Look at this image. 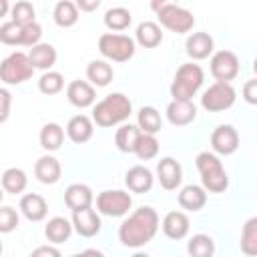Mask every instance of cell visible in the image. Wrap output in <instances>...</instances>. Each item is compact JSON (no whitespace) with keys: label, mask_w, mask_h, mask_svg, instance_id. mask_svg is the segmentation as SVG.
<instances>
[{"label":"cell","mask_w":257,"mask_h":257,"mask_svg":"<svg viewBox=\"0 0 257 257\" xmlns=\"http://www.w3.org/2000/svg\"><path fill=\"white\" fill-rule=\"evenodd\" d=\"M159 231V215L153 207L135 209L118 227V241L124 247L139 249L147 245Z\"/></svg>","instance_id":"6da1fadb"},{"label":"cell","mask_w":257,"mask_h":257,"mask_svg":"<svg viewBox=\"0 0 257 257\" xmlns=\"http://www.w3.org/2000/svg\"><path fill=\"white\" fill-rule=\"evenodd\" d=\"M133 112V102L122 92L106 94L100 102L92 106V122L96 126L108 128L114 124H122Z\"/></svg>","instance_id":"7a4b0ae2"},{"label":"cell","mask_w":257,"mask_h":257,"mask_svg":"<svg viewBox=\"0 0 257 257\" xmlns=\"http://www.w3.org/2000/svg\"><path fill=\"white\" fill-rule=\"evenodd\" d=\"M195 165L201 173V187L209 193H223L229 187V177L225 173V167L221 159L215 153L203 151L197 155Z\"/></svg>","instance_id":"3957f363"},{"label":"cell","mask_w":257,"mask_h":257,"mask_svg":"<svg viewBox=\"0 0 257 257\" xmlns=\"http://www.w3.org/2000/svg\"><path fill=\"white\" fill-rule=\"evenodd\" d=\"M205 72L195 62H185L175 72V78L171 82V96L173 100H193L197 90L203 86Z\"/></svg>","instance_id":"277c9868"},{"label":"cell","mask_w":257,"mask_h":257,"mask_svg":"<svg viewBox=\"0 0 257 257\" xmlns=\"http://www.w3.org/2000/svg\"><path fill=\"white\" fill-rule=\"evenodd\" d=\"M98 50L104 58L112 62H126L135 54V40L126 34L104 32L98 38Z\"/></svg>","instance_id":"5b68a950"},{"label":"cell","mask_w":257,"mask_h":257,"mask_svg":"<svg viewBox=\"0 0 257 257\" xmlns=\"http://www.w3.org/2000/svg\"><path fill=\"white\" fill-rule=\"evenodd\" d=\"M157 18H159L161 26H165L167 30L177 32V34H185L195 26V16L187 8H183L179 4H171V2H163L157 8Z\"/></svg>","instance_id":"8992f818"},{"label":"cell","mask_w":257,"mask_h":257,"mask_svg":"<svg viewBox=\"0 0 257 257\" xmlns=\"http://www.w3.org/2000/svg\"><path fill=\"white\" fill-rule=\"evenodd\" d=\"M34 68L24 52H12L0 62V80L6 84H22L30 80Z\"/></svg>","instance_id":"52a82bcc"},{"label":"cell","mask_w":257,"mask_h":257,"mask_svg":"<svg viewBox=\"0 0 257 257\" xmlns=\"http://www.w3.org/2000/svg\"><path fill=\"white\" fill-rule=\"evenodd\" d=\"M237 92L229 82H213L201 96V106L209 112H221L235 104Z\"/></svg>","instance_id":"ba28073f"},{"label":"cell","mask_w":257,"mask_h":257,"mask_svg":"<svg viewBox=\"0 0 257 257\" xmlns=\"http://www.w3.org/2000/svg\"><path fill=\"white\" fill-rule=\"evenodd\" d=\"M133 207V197L120 189H108L98 193L96 197V211L106 217H124Z\"/></svg>","instance_id":"9c48e42d"},{"label":"cell","mask_w":257,"mask_h":257,"mask_svg":"<svg viewBox=\"0 0 257 257\" xmlns=\"http://www.w3.org/2000/svg\"><path fill=\"white\" fill-rule=\"evenodd\" d=\"M211 74L215 82H229L239 74V56L233 50H219L211 56Z\"/></svg>","instance_id":"30bf717a"},{"label":"cell","mask_w":257,"mask_h":257,"mask_svg":"<svg viewBox=\"0 0 257 257\" xmlns=\"http://www.w3.org/2000/svg\"><path fill=\"white\" fill-rule=\"evenodd\" d=\"M211 149L217 155H233L239 149V133L231 124H219L211 133Z\"/></svg>","instance_id":"8fae6325"},{"label":"cell","mask_w":257,"mask_h":257,"mask_svg":"<svg viewBox=\"0 0 257 257\" xmlns=\"http://www.w3.org/2000/svg\"><path fill=\"white\" fill-rule=\"evenodd\" d=\"M157 179L165 191H175L183 181V169L173 157H165L157 163Z\"/></svg>","instance_id":"7c38bea8"},{"label":"cell","mask_w":257,"mask_h":257,"mask_svg":"<svg viewBox=\"0 0 257 257\" xmlns=\"http://www.w3.org/2000/svg\"><path fill=\"white\" fill-rule=\"evenodd\" d=\"M70 223H72V229L80 237H94L102 227L100 217L92 207L80 209V211H72V221Z\"/></svg>","instance_id":"4fadbf2b"},{"label":"cell","mask_w":257,"mask_h":257,"mask_svg":"<svg viewBox=\"0 0 257 257\" xmlns=\"http://www.w3.org/2000/svg\"><path fill=\"white\" fill-rule=\"evenodd\" d=\"M66 98H68V102L72 106L86 108V106H92L94 104L96 92H94V86L88 84L86 80H72L66 86Z\"/></svg>","instance_id":"5bb4252c"},{"label":"cell","mask_w":257,"mask_h":257,"mask_svg":"<svg viewBox=\"0 0 257 257\" xmlns=\"http://www.w3.org/2000/svg\"><path fill=\"white\" fill-rule=\"evenodd\" d=\"M92 201H94L92 191H90V187L84 185V183H72V185H68L66 191H64V203H66V207H68L70 211L88 209V207H92Z\"/></svg>","instance_id":"9a60e30c"},{"label":"cell","mask_w":257,"mask_h":257,"mask_svg":"<svg viewBox=\"0 0 257 257\" xmlns=\"http://www.w3.org/2000/svg\"><path fill=\"white\" fill-rule=\"evenodd\" d=\"M167 118L175 126L191 124L197 118V106L193 100H171L167 106Z\"/></svg>","instance_id":"2e32d148"},{"label":"cell","mask_w":257,"mask_h":257,"mask_svg":"<svg viewBox=\"0 0 257 257\" xmlns=\"http://www.w3.org/2000/svg\"><path fill=\"white\" fill-rule=\"evenodd\" d=\"M20 211H22V215L28 221L38 223V221L46 219V215H48V203L38 193H26L20 199Z\"/></svg>","instance_id":"e0dca14e"},{"label":"cell","mask_w":257,"mask_h":257,"mask_svg":"<svg viewBox=\"0 0 257 257\" xmlns=\"http://www.w3.org/2000/svg\"><path fill=\"white\" fill-rule=\"evenodd\" d=\"M161 227H163V233H165L169 239L179 241V239L187 237L191 223H189L187 213H183V211H169V213L165 215Z\"/></svg>","instance_id":"ac0fdd59"},{"label":"cell","mask_w":257,"mask_h":257,"mask_svg":"<svg viewBox=\"0 0 257 257\" xmlns=\"http://www.w3.org/2000/svg\"><path fill=\"white\" fill-rule=\"evenodd\" d=\"M92 133H94V122L86 114H74L66 124V135L76 145H82V143L90 141Z\"/></svg>","instance_id":"d6986e66"},{"label":"cell","mask_w":257,"mask_h":257,"mask_svg":"<svg viewBox=\"0 0 257 257\" xmlns=\"http://www.w3.org/2000/svg\"><path fill=\"white\" fill-rule=\"evenodd\" d=\"M34 175H36V179H38L40 183H44V185H54V183L60 179V175H62V167H60V163H58L56 157H52V155H42V157L34 163Z\"/></svg>","instance_id":"ffe728a7"},{"label":"cell","mask_w":257,"mask_h":257,"mask_svg":"<svg viewBox=\"0 0 257 257\" xmlns=\"http://www.w3.org/2000/svg\"><path fill=\"white\" fill-rule=\"evenodd\" d=\"M153 181H155L153 173L143 165L131 167L126 171V175H124V185L128 187L131 193H147V191H151Z\"/></svg>","instance_id":"44dd1931"},{"label":"cell","mask_w":257,"mask_h":257,"mask_svg":"<svg viewBox=\"0 0 257 257\" xmlns=\"http://www.w3.org/2000/svg\"><path fill=\"white\" fill-rule=\"evenodd\" d=\"M213 38L207 34V32H193L187 42H185V48H187V54L193 58V60H203L207 56L213 54Z\"/></svg>","instance_id":"7402d4cb"},{"label":"cell","mask_w":257,"mask_h":257,"mask_svg":"<svg viewBox=\"0 0 257 257\" xmlns=\"http://www.w3.org/2000/svg\"><path fill=\"white\" fill-rule=\"evenodd\" d=\"M28 60H30V64H32L34 70L40 68V70L46 72V70H50V68L54 66V62H56V48H54L52 44H48V42H40V44H36V46L30 48Z\"/></svg>","instance_id":"603a6c76"},{"label":"cell","mask_w":257,"mask_h":257,"mask_svg":"<svg viewBox=\"0 0 257 257\" xmlns=\"http://www.w3.org/2000/svg\"><path fill=\"white\" fill-rule=\"evenodd\" d=\"M181 209H187V211H201L207 203V191L199 185H187L181 189L179 197H177Z\"/></svg>","instance_id":"cb8c5ba5"},{"label":"cell","mask_w":257,"mask_h":257,"mask_svg":"<svg viewBox=\"0 0 257 257\" xmlns=\"http://www.w3.org/2000/svg\"><path fill=\"white\" fill-rule=\"evenodd\" d=\"M135 40L143 46V48H155L163 42V30L157 22L153 20H145L137 26V32H135Z\"/></svg>","instance_id":"d4e9b609"},{"label":"cell","mask_w":257,"mask_h":257,"mask_svg":"<svg viewBox=\"0 0 257 257\" xmlns=\"http://www.w3.org/2000/svg\"><path fill=\"white\" fill-rule=\"evenodd\" d=\"M137 126L145 135H157L163 126L161 112L155 106H141L137 112Z\"/></svg>","instance_id":"484cf974"},{"label":"cell","mask_w":257,"mask_h":257,"mask_svg":"<svg viewBox=\"0 0 257 257\" xmlns=\"http://www.w3.org/2000/svg\"><path fill=\"white\" fill-rule=\"evenodd\" d=\"M44 235L54 245L64 243L72 235V223L68 219H64V217H52V219H48V223L44 227Z\"/></svg>","instance_id":"4316f807"},{"label":"cell","mask_w":257,"mask_h":257,"mask_svg":"<svg viewBox=\"0 0 257 257\" xmlns=\"http://www.w3.org/2000/svg\"><path fill=\"white\" fill-rule=\"evenodd\" d=\"M114 76L112 66L106 60H90L86 66V78L92 86H106Z\"/></svg>","instance_id":"83f0119b"},{"label":"cell","mask_w":257,"mask_h":257,"mask_svg":"<svg viewBox=\"0 0 257 257\" xmlns=\"http://www.w3.org/2000/svg\"><path fill=\"white\" fill-rule=\"evenodd\" d=\"M40 147L48 153L52 151H58L64 143V128L58 124V122H46L42 128H40Z\"/></svg>","instance_id":"f1b7e54d"},{"label":"cell","mask_w":257,"mask_h":257,"mask_svg":"<svg viewBox=\"0 0 257 257\" xmlns=\"http://www.w3.org/2000/svg\"><path fill=\"white\" fill-rule=\"evenodd\" d=\"M141 137V131L137 124H131V122H122L116 133H114V145L120 153H133L135 151V145Z\"/></svg>","instance_id":"f546056e"},{"label":"cell","mask_w":257,"mask_h":257,"mask_svg":"<svg viewBox=\"0 0 257 257\" xmlns=\"http://www.w3.org/2000/svg\"><path fill=\"white\" fill-rule=\"evenodd\" d=\"M0 183H2V191L12 193V195H20L26 189V185H28V177H26V173L22 169L10 167V169H6L2 173Z\"/></svg>","instance_id":"4dcf8cb0"},{"label":"cell","mask_w":257,"mask_h":257,"mask_svg":"<svg viewBox=\"0 0 257 257\" xmlns=\"http://www.w3.org/2000/svg\"><path fill=\"white\" fill-rule=\"evenodd\" d=\"M52 18L60 28H70L78 22V8L70 0H60L52 10Z\"/></svg>","instance_id":"1f68e13d"},{"label":"cell","mask_w":257,"mask_h":257,"mask_svg":"<svg viewBox=\"0 0 257 257\" xmlns=\"http://www.w3.org/2000/svg\"><path fill=\"white\" fill-rule=\"evenodd\" d=\"M133 16H131V10L124 8V6H112L104 12V26L110 30V32H120V30H126L128 24H131Z\"/></svg>","instance_id":"d6a6232c"},{"label":"cell","mask_w":257,"mask_h":257,"mask_svg":"<svg viewBox=\"0 0 257 257\" xmlns=\"http://www.w3.org/2000/svg\"><path fill=\"white\" fill-rule=\"evenodd\" d=\"M187 251L191 257H213L215 253V241L205 235V233H197L189 239L187 243Z\"/></svg>","instance_id":"836d02e7"},{"label":"cell","mask_w":257,"mask_h":257,"mask_svg":"<svg viewBox=\"0 0 257 257\" xmlns=\"http://www.w3.org/2000/svg\"><path fill=\"white\" fill-rule=\"evenodd\" d=\"M241 251L247 257L257 255V217H251L241 231Z\"/></svg>","instance_id":"e575fe53"},{"label":"cell","mask_w":257,"mask_h":257,"mask_svg":"<svg viewBox=\"0 0 257 257\" xmlns=\"http://www.w3.org/2000/svg\"><path fill=\"white\" fill-rule=\"evenodd\" d=\"M141 161H151L159 155V141L155 135H145L141 133L137 145H135V151H133Z\"/></svg>","instance_id":"d590c367"},{"label":"cell","mask_w":257,"mask_h":257,"mask_svg":"<svg viewBox=\"0 0 257 257\" xmlns=\"http://www.w3.org/2000/svg\"><path fill=\"white\" fill-rule=\"evenodd\" d=\"M64 88V76L56 70H46L38 80V90L42 94H58Z\"/></svg>","instance_id":"8d00e7d4"},{"label":"cell","mask_w":257,"mask_h":257,"mask_svg":"<svg viewBox=\"0 0 257 257\" xmlns=\"http://www.w3.org/2000/svg\"><path fill=\"white\" fill-rule=\"evenodd\" d=\"M10 14H12V22H16V24H20V26H26V24L36 22V10H34L32 2H28V0L16 2V4L10 8Z\"/></svg>","instance_id":"74e56055"},{"label":"cell","mask_w":257,"mask_h":257,"mask_svg":"<svg viewBox=\"0 0 257 257\" xmlns=\"http://www.w3.org/2000/svg\"><path fill=\"white\" fill-rule=\"evenodd\" d=\"M0 42L8 46H22V26L8 20L0 26Z\"/></svg>","instance_id":"f35d334b"},{"label":"cell","mask_w":257,"mask_h":257,"mask_svg":"<svg viewBox=\"0 0 257 257\" xmlns=\"http://www.w3.org/2000/svg\"><path fill=\"white\" fill-rule=\"evenodd\" d=\"M18 227V213L14 207H0V233H12Z\"/></svg>","instance_id":"ab89813d"},{"label":"cell","mask_w":257,"mask_h":257,"mask_svg":"<svg viewBox=\"0 0 257 257\" xmlns=\"http://www.w3.org/2000/svg\"><path fill=\"white\" fill-rule=\"evenodd\" d=\"M40 38H42V26L38 22L22 26V46H30L32 48V46L40 44Z\"/></svg>","instance_id":"60d3db41"},{"label":"cell","mask_w":257,"mask_h":257,"mask_svg":"<svg viewBox=\"0 0 257 257\" xmlns=\"http://www.w3.org/2000/svg\"><path fill=\"white\" fill-rule=\"evenodd\" d=\"M10 104H12V94L0 86V122H4L10 116Z\"/></svg>","instance_id":"b9f144b4"},{"label":"cell","mask_w":257,"mask_h":257,"mask_svg":"<svg viewBox=\"0 0 257 257\" xmlns=\"http://www.w3.org/2000/svg\"><path fill=\"white\" fill-rule=\"evenodd\" d=\"M243 98L249 104H257V80L255 78H251L243 84Z\"/></svg>","instance_id":"7bdbcfd3"},{"label":"cell","mask_w":257,"mask_h":257,"mask_svg":"<svg viewBox=\"0 0 257 257\" xmlns=\"http://www.w3.org/2000/svg\"><path fill=\"white\" fill-rule=\"evenodd\" d=\"M30 257H62V255H60V251H58L56 247H52V245H40V247H36V249L30 253Z\"/></svg>","instance_id":"ee69618b"},{"label":"cell","mask_w":257,"mask_h":257,"mask_svg":"<svg viewBox=\"0 0 257 257\" xmlns=\"http://www.w3.org/2000/svg\"><path fill=\"white\" fill-rule=\"evenodd\" d=\"M74 4H76V8L80 12H92V10H96L100 6V0H78Z\"/></svg>","instance_id":"f6af8a7d"},{"label":"cell","mask_w":257,"mask_h":257,"mask_svg":"<svg viewBox=\"0 0 257 257\" xmlns=\"http://www.w3.org/2000/svg\"><path fill=\"white\" fill-rule=\"evenodd\" d=\"M70 257H104L98 249H84L82 253H76V255H70Z\"/></svg>","instance_id":"bcb514c9"},{"label":"cell","mask_w":257,"mask_h":257,"mask_svg":"<svg viewBox=\"0 0 257 257\" xmlns=\"http://www.w3.org/2000/svg\"><path fill=\"white\" fill-rule=\"evenodd\" d=\"M10 10V6H8V2L6 0H0V18L2 16H6V12Z\"/></svg>","instance_id":"7dc6e473"},{"label":"cell","mask_w":257,"mask_h":257,"mask_svg":"<svg viewBox=\"0 0 257 257\" xmlns=\"http://www.w3.org/2000/svg\"><path fill=\"white\" fill-rule=\"evenodd\" d=\"M133 257H151V255H147V253H141V251H139V253H135Z\"/></svg>","instance_id":"c3c4849f"},{"label":"cell","mask_w":257,"mask_h":257,"mask_svg":"<svg viewBox=\"0 0 257 257\" xmlns=\"http://www.w3.org/2000/svg\"><path fill=\"white\" fill-rule=\"evenodd\" d=\"M2 199H4V191H2V187H0V203H2Z\"/></svg>","instance_id":"681fc988"},{"label":"cell","mask_w":257,"mask_h":257,"mask_svg":"<svg viewBox=\"0 0 257 257\" xmlns=\"http://www.w3.org/2000/svg\"><path fill=\"white\" fill-rule=\"evenodd\" d=\"M2 249H4V247H2V241H0V255H2Z\"/></svg>","instance_id":"f907efd6"}]
</instances>
